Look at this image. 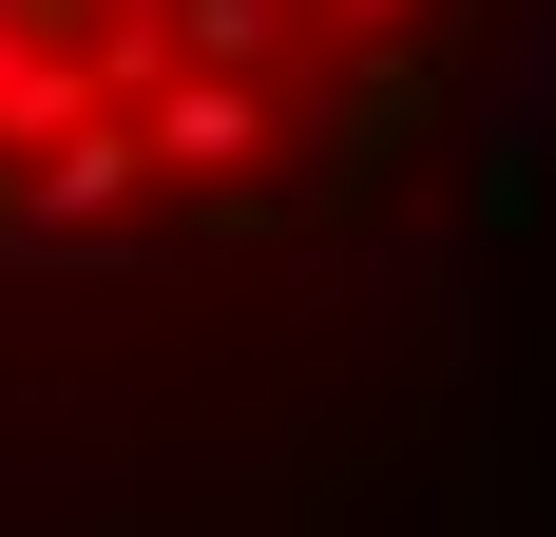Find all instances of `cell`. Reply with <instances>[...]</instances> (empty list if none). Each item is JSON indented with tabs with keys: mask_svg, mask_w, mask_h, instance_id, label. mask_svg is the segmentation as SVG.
Listing matches in <instances>:
<instances>
[{
	"mask_svg": "<svg viewBox=\"0 0 556 537\" xmlns=\"http://www.w3.org/2000/svg\"><path fill=\"white\" fill-rule=\"evenodd\" d=\"M115 135H135V173H212V192H230V173L288 154V77H154Z\"/></svg>",
	"mask_w": 556,
	"mask_h": 537,
	"instance_id": "obj_1",
	"label": "cell"
},
{
	"mask_svg": "<svg viewBox=\"0 0 556 537\" xmlns=\"http://www.w3.org/2000/svg\"><path fill=\"white\" fill-rule=\"evenodd\" d=\"M77 39H58V0H0V173L39 154V135H77Z\"/></svg>",
	"mask_w": 556,
	"mask_h": 537,
	"instance_id": "obj_2",
	"label": "cell"
},
{
	"mask_svg": "<svg viewBox=\"0 0 556 537\" xmlns=\"http://www.w3.org/2000/svg\"><path fill=\"white\" fill-rule=\"evenodd\" d=\"M288 20H307V0H154L173 77H288Z\"/></svg>",
	"mask_w": 556,
	"mask_h": 537,
	"instance_id": "obj_3",
	"label": "cell"
},
{
	"mask_svg": "<svg viewBox=\"0 0 556 537\" xmlns=\"http://www.w3.org/2000/svg\"><path fill=\"white\" fill-rule=\"evenodd\" d=\"M345 20H365V39H422V20H442V0H345Z\"/></svg>",
	"mask_w": 556,
	"mask_h": 537,
	"instance_id": "obj_4",
	"label": "cell"
},
{
	"mask_svg": "<svg viewBox=\"0 0 556 537\" xmlns=\"http://www.w3.org/2000/svg\"><path fill=\"white\" fill-rule=\"evenodd\" d=\"M77 20H115V0H58V39H77Z\"/></svg>",
	"mask_w": 556,
	"mask_h": 537,
	"instance_id": "obj_5",
	"label": "cell"
}]
</instances>
